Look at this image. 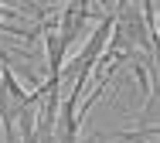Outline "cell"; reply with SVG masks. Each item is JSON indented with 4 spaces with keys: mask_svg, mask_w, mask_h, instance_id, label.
Masks as SVG:
<instances>
[{
    "mask_svg": "<svg viewBox=\"0 0 160 143\" xmlns=\"http://www.w3.org/2000/svg\"><path fill=\"white\" fill-rule=\"evenodd\" d=\"M85 21H89V7H85V3H68V7H62V27H58V41L65 44V51L78 41L82 27H85Z\"/></svg>",
    "mask_w": 160,
    "mask_h": 143,
    "instance_id": "cell-1",
    "label": "cell"
}]
</instances>
